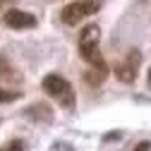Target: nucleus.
<instances>
[{
	"label": "nucleus",
	"instance_id": "1",
	"mask_svg": "<svg viewBox=\"0 0 151 151\" xmlns=\"http://www.w3.org/2000/svg\"><path fill=\"white\" fill-rule=\"evenodd\" d=\"M43 91L48 96H53L55 101H60V106H65L70 110L74 108V89L60 74H46L43 77Z\"/></svg>",
	"mask_w": 151,
	"mask_h": 151
},
{
	"label": "nucleus",
	"instance_id": "2",
	"mask_svg": "<svg viewBox=\"0 0 151 151\" xmlns=\"http://www.w3.org/2000/svg\"><path fill=\"white\" fill-rule=\"evenodd\" d=\"M96 12H99V0H77V3L65 5L60 17L67 27H74V24H79V19H84L89 14H96Z\"/></svg>",
	"mask_w": 151,
	"mask_h": 151
},
{
	"label": "nucleus",
	"instance_id": "3",
	"mask_svg": "<svg viewBox=\"0 0 151 151\" xmlns=\"http://www.w3.org/2000/svg\"><path fill=\"white\" fill-rule=\"evenodd\" d=\"M99 39H101V29H99L96 24H86V27L82 29L77 46H79V55H82L86 63H91V60L99 55Z\"/></svg>",
	"mask_w": 151,
	"mask_h": 151
},
{
	"label": "nucleus",
	"instance_id": "4",
	"mask_svg": "<svg viewBox=\"0 0 151 151\" xmlns=\"http://www.w3.org/2000/svg\"><path fill=\"white\" fill-rule=\"evenodd\" d=\"M139 63H142V55H139V50H127V55L115 65V77L120 79V82H125V84H132L137 79V70H139Z\"/></svg>",
	"mask_w": 151,
	"mask_h": 151
},
{
	"label": "nucleus",
	"instance_id": "5",
	"mask_svg": "<svg viewBox=\"0 0 151 151\" xmlns=\"http://www.w3.org/2000/svg\"><path fill=\"white\" fill-rule=\"evenodd\" d=\"M5 24L10 29H34L36 27V17L31 12H24V10H7L5 12Z\"/></svg>",
	"mask_w": 151,
	"mask_h": 151
},
{
	"label": "nucleus",
	"instance_id": "6",
	"mask_svg": "<svg viewBox=\"0 0 151 151\" xmlns=\"http://www.w3.org/2000/svg\"><path fill=\"white\" fill-rule=\"evenodd\" d=\"M106 70H96V67H91L84 77H86V84H91V86H99V84H103V79H106Z\"/></svg>",
	"mask_w": 151,
	"mask_h": 151
},
{
	"label": "nucleus",
	"instance_id": "7",
	"mask_svg": "<svg viewBox=\"0 0 151 151\" xmlns=\"http://www.w3.org/2000/svg\"><path fill=\"white\" fill-rule=\"evenodd\" d=\"M19 99V91H7V89H0V103H12Z\"/></svg>",
	"mask_w": 151,
	"mask_h": 151
},
{
	"label": "nucleus",
	"instance_id": "8",
	"mask_svg": "<svg viewBox=\"0 0 151 151\" xmlns=\"http://www.w3.org/2000/svg\"><path fill=\"white\" fill-rule=\"evenodd\" d=\"M0 151H27V146H24V142H19V139H12V142H7Z\"/></svg>",
	"mask_w": 151,
	"mask_h": 151
},
{
	"label": "nucleus",
	"instance_id": "9",
	"mask_svg": "<svg viewBox=\"0 0 151 151\" xmlns=\"http://www.w3.org/2000/svg\"><path fill=\"white\" fill-rule=\"evenodd\" d=\"M0 74H7V77H14V70H12V65L7 63V58H5V55H0Z\"/></svg>",
	"mask_w": 151,
	"mask_h": 151
},
{
	"label": "nucleus",
	"instance_id": "10",
	"mask_svg": "<svg viewBox=\"0 0 151 151\" xmlns=\"http://www.w3.org/2000/svg\"><path fill=\"white\" fill-rule=\"evenodd\" d=\"M132 151H151V142H139Z\"/></svg>",
	"mask_w": 151,
	"mask_h": 151
},
{
	"label": "nucleus",
	"instance_id": "11",
	"mask_svg": "<svg viewBox=\"0 0 151 151\" xmlns=\"http://www.w3.org/2000/svg\"><path fill=\"white\" fill-rule=\"evenodd\" d=\"M149 86H151V70H149Z\"/></svg>",
	"mask_w": 151,
	"mask_h": 151
},
{
	"label": "nucleus",
	"instance_id": "12",
	"mask_svg": "<svg viewBox=\"0 0 151 151\" xmlns=\"http://www.w3.org/2000/svg\"><path fill=\"white\" fill-rule=\"evenodd\" d=\"M0 7H3V0H0Z\"/></svg>",
	"mask_w": 151,
	"mask_h": 151
}]
</instances>
